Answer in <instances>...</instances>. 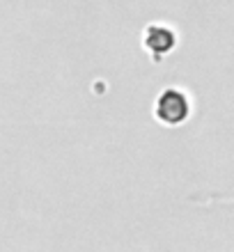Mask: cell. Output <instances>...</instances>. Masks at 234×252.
I'll use <instances>...</instances> for the list:
<instances>
[{
  "label": "cell",
  "mask_w": 234,
  "mask_h": 252,
  "mask_svg": "<svg viewBox=\"0 0 234 252\" xmlns=\"http://www.w3.org/2000/svg\"><path fill=\"white\" fill-rule=\"evenodd\" d=\"M154 117L166 126H179L191 117V99L179 87H166L154 101Z\"/></svg>",
  "instance_id": "1"
},
{
  "label": "cell",
  "mask_w": 234,
  "mask_h": 252,
  "mask_svg": "<svg viewBox=\"0 0 234 252\" xmlns=\"http://www.w3.org/2000/svg\"><path fill=\"white\" fill-rule=\"evenodd\" d=\"M177 41H179L177 32H174L170 26H166V23H149V26L142 30V46L152 53L154 60H161L163 55L174 51Z\"/></svg>",
  "instance_id": "2"
}]
</instances>
